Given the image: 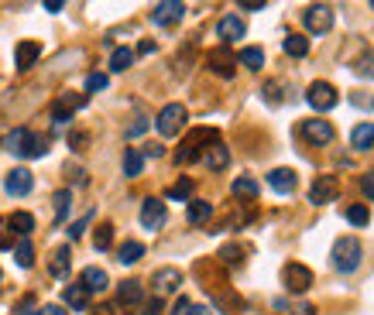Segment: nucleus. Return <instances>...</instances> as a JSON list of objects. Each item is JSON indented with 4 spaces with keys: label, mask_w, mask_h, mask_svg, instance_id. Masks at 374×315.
Listing matches in <instances>:
<instances>
[{
    "label": "nucleus",
    "mask_w": 374,
    "mask_h": 315,
    "mask_svg": "<svg viewBox=\"0 0 374 315\" xmlns=\"http://www.w3.org/2000/svg\"><path fill=\"white\" fill-rule=\"evenodd\" d=\"M55 223H66V216L73 210V192L69 188H62V192H55Z\"/></svg>",
    "instance_id": "72a5a7b5"
},
{
    "label": "nucleus",
    "mask_w": 374,
    "mask_h": 315,
    "mask_svg": "<svg viewBox=\"0 0 374 315\" xmlns=\"http://www.w3.org/2000/svg\"><path fill=\"white\" fill-rule=\"evenodd\" d=\"M100 89H107V76L104 72H89L86 76V93H100Z\"/></svg>",
    "instance_id": "ea45409f"
},
{
    "label": "nucleus",
    "mask_w": 374,
    "mask_h": 315,
    "mask_svg": "<svg viewBox=\"0 0 374 315\" xmlns=\"http://www.w3.org/2000/svg\"><path fill=\"white\" fill-rule=\"evenodd\" d=\"M268 185H271L278 195H289L295 188V172L292 168H275V172L268 175Z\"/></svg>",
    "instance_id": "aec40b11"
},
{
    "label": "nucleus",
    "mask_w": 374,
    "mask_h": 315,
    "mask_svg": "<svg viewBox=\"0 0 374 315\" xmlns=\"http://www.w3.org/2000/svg\"><path fill=\"white\" fill-rule=\"evenodd\" d=\"M282 281H285V288L292 291V295H306L309 285H313V271L306 267V264H285L282 267Z\"/></svg>",
    "instance_id": "423d86ee"
},
{
    "label": "nucleus",
    "mask_w": 374,
    "mask_h": 315,
    "mask_svg": "<svg viewBox=\"0 0 374 315\" xmlns=\"http://www.w3.org/2000/svg\"><path fill=\"white\" fill-rule=\"evenodd\" d=\"M82 103H86V96H82V93H62V96L55 100V106H52L55 127H66V124L73 120V113H76Z\"/></svg>",
    "instance_id": "6e6552de"
},
{
    "label": "nucleus",
    "mask_w": 374,
    "mask_h": 315,
    "mask_svg": "<svg viewBox=\"0 0 374 315\" xmlns=\"http://www.w3.org/2000/svg\"><path fill=\"white\" fill-rule=\"evenodd\" d=\"M213 141H220V134H216V127H199V131H192L179 144V151H175V165H192L196 158H203V144H213Z\"/></svg>",
    "instance_id": "f03ea898"
},
{
    "label": "nucleus",
    "mask_w": 374,
    "mask_h": 315,
    "mask_svg": "<svg viewBox=\"0 0 374 315\" xmlns=\"http://www.w3.org/2000/svg\"><path fill=\"white\" fill-rule=\"evenodd\" d=\"M27 127H18V131H11L7 137H4V151H11V155H25V144H27Z\"/></svg>",
    "instance_id": "a878e982"
},
{
    "label": "nucleus",
    "mask_w": 374,
    "mask_h": 315,
    "mask_svg": "<svg viewBox=\"0 0 374 315\" xmlns=\"http://www.w3.org/2000/svg\"><path fill=\"white\" fill-rule=\"evenodd\" d=\"M237 7H241V11H265V4H251V0H241Z\"/></svg>",
    "instance_id": "6e6d98bb"
},
{
    "label": "nucleus",
    "mask_w": 374,
    "mask_h": 315,
    "mask_svg": "<svg viewBox=\"0 0 374 315\" xmlns=\"http://www.w3.org/2000/svg\"><path fill=\"white\" fill-rule=\"evenodd\" d=\"M340 195V179L337 175H316L309 185V202L313 206H326V202H337Z\"/></svg>",
    "instance_id": "20e7f679"
},
{
    "label": "nucleus",
    "mask_w": 374,
    "mask_h": 315,
    "mask_svg": "<svg viewBox=\"0 0 374 315\" xmlns=\"http://www.w3.org/2000/svg\"><path fill=\"white\" fill-rule=\"evenodd\" d=\"M203 161H206V168H210V172H223V168L230 165V151H227V144H223V141H213L210 148H203Z\"/></svg>",
    "instance_id": "dca6fc26"
},
{
    "label": "nucleus",
    "mask_w": 374,
    "mask_h": 315,
    "mask_svg": "<svg viewBox=\"0 0 374 315\" xmlns=\"http://www.w3.org/2000/svg\"><path fill=\"white\" fill-rule=\"evenodd\" d=\"M131 62H134L131 49H113V55H110V69H113V72H127Z\"/></svg>",
    "instance_id": "f704fd0d"
},
{
    "label": "nucleus",
    "mask_w": 374,
    "mask_h": 315,
    "mask_svg": "<svg viewBox=\"0 0 374 315\" xmlns=\"http://www.w3.org/2000/svg\"><path fill=\"white\" fill-rule=\"evenodd\" d=\"M137 52H141V55H151V52H155V41H141V45H137Z\"/></svg>",
    "instance_id": "4d7b16f0"
},
{
    "label": "nucleus",
    "mask_w": 374,
    "mask_h": 315,
    "mask_svg": "<svg viewBox=\"0 0 374 315\" xmlns=\"http://www.w3.org/2000/svg\"><path fill=\"white\" fill-rule=\"evenodd\" d=\"M282 49H285V55H292V58H306V55H309V38L289 34V38L282 41Z\"/></svg>",
    "instance_id": "c85d7f7f"
},
{
    "label": "nucleus",
    "mask_w": 374,
    "mask_h": 315,
    "mask_svg": "<svg viewBox=\"0 0 374 315\" xmlns=\"http://www.w3.org/2000/svg\"><path fill=\"white\" fill-rule=\"evenodd\" d=\"M69 267H73V250H69V247H58L52 254V261H49L52 278H69Z\"/></svg>",
    "instance_id": "b1692460"
},
{
    "label": "nucleus",
    "mask_w": 374,
    "mask_h": 315,
    "mask_svg": "<svg viewBox=\"0 0 374 315\" xmlns=\"http://www.w3.org/2000/svg\"><path fill=\"white\" fill-rule=\"evenodd\" d=\"M165 219H168V212H165V202L161 199H144L141 202V226L144 230H161L165 226Z\"/></svg>",
    "instance_id": "f8f14e48"
},
{
    "label": "nucleus",
    "mask_w": 374,
    "mask_h": 315,
    "mask_svg": "<svg viewBox=\"0 0 374 315\" xmlns=\"http://www.w3.org/2000/svg\"><path fill=\"white\" fill-rule=\"evenodd\" d=\"M234 62H237V58H234V52H230L227 45H220V49H210V52H206V65H210L213 76L230 79L234 76Z\"/></svg>",
    "instance_id": "9b49d317"
},
{
    "label": "nucleus",
    "mask_w": 374,
    "mask_h": 315,
    "mask_svg": "<svg viewBox=\"0 0 374 315\" xmlns=\"http://www.w3.org/2000/svg\"><path fill=\"white\" fill-rule=\"evenodd\" d=\"M210 216H213V206H210V202H203V199H189L186 219L192 223V226H206Z\"/></svg>",
    "instance_id": "5701e85b"
},
{
    "label": "nucleus",
    "mask_w": 374,
    "mask_h": 315,
    "mask_svg": "<svg viewBox=\"0 0 374 315\" xmlns=\"http://www.w3.org/2000/svg\"><path fill=\"white\" fill-rule=\"evenodd\" d=\"M230 192H234L237 199H258L261 185L254 182V179H247V175H241V179H234V185H230Z\"/></svg>",
    "instance_id": "cd10ccee"
},
{
    "label": "nucleus",
    "mask_w": 374,
    "mask_h": 315,
    "mask_svg": "<svg viewBox=\"0 0 374 315\" xmlns=\"http://www.w3.org/2000/svg\"><path fill=\"white\" fill-rule=\"evenodd\" d=\"M306 100H309V106H313V110L326 113V110H333V106L340 103V93H337L330 82H313V86L306 89Z\"/></svg>",
    "instance_id": "0eeeda50"
},
{
    "label": "nucleus",
    "mask_w": 374,
    "mask_h": 315,
    "mask_svg": "<svg viewBox=\"0 0 374 315\" xmlns=\"http://www.w3.org/2000/svg\"><path fill=\"white\" fill-rule=\"evenodd\" d=\"M80 285L89 295H100V291H107V285H110V278H107V271L104 267H86L80 274Z\"/></svg>",
    "instance_id": "f3484780"
},
{
    "label": "nucleus",
    "mask_w": 374,
    "mask_h": 315,
    "mask_svg": "<svg viewBox=\"0 0 374 315\" xmlns=\"http://www.w3.org/2000/svg\"><path fill=\"white\" fill-rule=\"evenodd\" d=\"M45 155H49V137L27 134V144H25V155L21 158H45Z\"/></svg>",
    "instance_id": "7c9ffc66"
},
{
    "label": "nucleus",
    "mask_w": 374,
    "mask_h": 315,
    "mask_svg": "<svg viewBox=\"0 0 374 315\" xmlns=\"http://www.w3.org/2000/svg\"><path fill=\"white\" fill-rule=\"evenodd\" d=\"M7 230L25 240V236H31V230H35V216H31V212H25V210L11 212V216H7Z\"/></svg>",
    "instance_id": "412c9836"
},
{
    "label": "nucleus",
    "mask_w": 374,
    "mask_h": 315,
    "mask_svg": "<svg viewBox=\"0 0 374 315\" xmlns=\"http://www.w3.org/2000/svg\"><path fill=\"white\" fill-rule=\"evenodd\" d=\"M237 65L251 69V72H258V69L265 65V52H261V49H241V55H237Z\"/></svg>",
    "instance_id": "2f4dec72"
},
{
    "label": "nucleus",
    "mask_w": 374,
    "mask_h": 315,
    "mask_svg": "<svg viewBox=\"0 0 374 315\" xmlns=\"http://www.w3.org/2000/svg\"><path fill=\"white\" fill-rule=\"evenodd\" d=\"M141 315H161V302H158V298H151V302L144 305V312H141Z\"/></svg>",
    "instance_id": "8fccbe9b"
},
{
    "label": "nucleus",
    "mask_w": 374,
    "mask_h": 315,
    "mask_svg": "<svg viewBox=\"0 0 374 315\" xmlns=\"http://www.w3.org/2000/svg\"><path fill=\"white\" fill-rule=\"evenodd\" d=\"M14 261L18 267H35V243L31 240H18V247H14Z\"/></svg>",
    "instance_id": "473e14b6"
},
{
    "label": "nucleus",
    "mask_w": 374,
    "mask_h": 315,
    "mask_svg": "<svg viewBox=\"0 0 374 315\" xmlns=\"http://www.w3.org/2000/svg\"><path fill=\"white\" fill-rule=\"evenodd\" d=\"M182 315H213V309H210V305H192V302H189Z\"/></svg>",
    "instance_id": "09e8293b"
},
{
    "label": "nucleus",
    "mask_w": 374,
    "mask_h": 315,
    "mask_svg": "<svg viewBox=\"0 0 374 315\" xmlns=\"http://www.w3.org/2000/svg\"><path fill=\"white\" fill-rule=\"evenodd\" d=\"M350 144H354V151H371L374 148V124H357L354 131H350Z\"/></svg>",
    "instance_id": "4be33fe9"
},
{
    "label": "nucleus",
    "mask_w": 374,
    "mask_h": 315,
    "mask_svg": "<svg viewBox=\"0 0 374 315\" xmlns=\"http://www.w3.org/2000/svg\"><path fill=\"white\" fill-rule=\"evenodd\" d=\"M361 261H364V247H361L357 236H340V240L333 243V271L354 274V271L361 267Z\"/></svg>",
    "instance_id": "f257e3e1"
},
{
    "label": "nucleus",
    "mask_w": 374,
    "mask_h": 315,
    "mask_svg": "<svg viewBox=\"0 0 374 315\" xmlns=\"http://www.w3.org/2000/svg\"><path fill=\"white\" fill-rule=\"evenodd\" d=\"M144 257V243L141 240H127V243H120V250H117V261L120 264H137Z\"/></svg>",
    "instance_id": "bb28decb"
},
{
    "label": "nucleus",
    "mask_w": 374,
    "mask_h": 315,
    "mask_svg": "<svg viewBox=\"0 0 374 315\" xmlns=\"http://www.w3.org/2000/svg\"><path fill=\"white\" fill-rule=\"evenodd\" d=\"M62 7H66V4H62V0H45V11H49V14H58V11H62Z\"/></svg>",
    "instance_id": "864d4df0"
},
{
    "label": "nucleus",
    "mask_w": 374,
    "mask_h": 315,
    "mask_svg": "<svg viewBox=\"0 0 374 315\" xmlns=\"http://www.w3.org/2000/svg\"><path fill=\"white\" fill-rule=\"evenodd\" d=\"M141 155H144V158H161V144H148Z\"/></svg>",
    "instance_id": "603ef678"
},
{
    "label": "nucleus",
    "mask_w": 374,
    "mask_h": 315,
    "mask_svg": "<svg viewBox=\"0 0 374 315\" xmlns=\"http://www.w3.org/2000/svg\"><path fill=\"white\" fill-rule=\"evenodd\" d=\"M347 219L354 223V226H368V223H371V212H368V206L354 202V206L347 210Z\"/></svg>",
    "instance_id": "58836bf2"
},
{
    "label": "nucleus",
    "mask_w": 374,
    "mask_h": 315,
    "mask_svg": "<svg viewBox=\"0 0 374 315\" xmlns=\"http://www.w3.org/2000/svg\"><path fill=\"white\" fill-rule=\"evenodd\" d=\"M350 103L361 110H374V93H350Z\"/></svg>",
    "instance_id": "a19ab883"
},
{
    "label": "nucleus",
    "mask_w": 374,
    "mask_h": 315,
    "mask_svg": "<svg viewBox=\"0 0 374 315\" xmlns=\"http://www.w3.org/2000/svg\"><path fill=\"white\" fill-rule=\"evenodd\" d=\"M38 58H42V41H21V45L14 49V65H18L21 72H27Z\"/></svg>",
    "instance_id": "2eb2a0df"
},
{
    "label": "nucleus",
    "mask_w": 374,
    "mask_h": 315,
    "mask_svg": "<svg viewBox=\"0 0 374 315\" xmlns=\"http://www.w3.org/2000/svg\"><path fill=\"white\" fill-rule=\"evenodd\" d=\"M182 14H186V4H179V0H165V4H155V7H151V25H158V27L179 25Z\"/></svg>",
    "instance_id": "9d476101"
},
{
    "label": "nucleus",
    "mask_w": 374,
    "mask_h": 315,
    "mask_svg": "<svg viewBox=\"0 0 374 315\" xmlns=\"http://www.w3.org/2000/svg\"><path fill=\"white\" fill-rule=\"evenodd\" d=\"M69 175H73V182L76 185H86V172H82V168H73Z\"/></svg>",
    "instance_id": "5fc2aeb1"
},
{
    "label": "nucleus",
    "mask_w": 374,
    "mask_h": 315,
    "mask_svg": "<svg viewBox=\"0 0 374 315\" xmlns=\"http://www.w3.org/2000/svg\"><path fill=\"white\" fill-rule=\"evenodd\" d=\"M350 69H354L357 76L374 79V52H364L361 58H357V62H354V65H350Z\"/></svg>",
    "instance_id": "4c0bfd02"
},
{
    "label": "nucleus",
    "mask_w": 374,
    "mask_h": 315,
    "mask_svg": "<svg viewBox=\"0 0 374 315\" xmlns=\"http://www.w3.org/2000/svg\"><path fill=\"white\" fill-rule=\"evenodd\" d=\"M265 100H268L271 106L282 103V96H278V82H268V86H265Z\"/></svg>",
    "instance_id": "49530a36"
},
{
    "label": "nucleus",
    "mask_w": 374,
    "mask_h": 315,
    "mask_svg": "<svg viewBox=\"0 0 374 315\" xmlns=\"http://www.w3.org/2000/svg\"><path fill=\"white\" fill-rule=\"evenodd\" d=\"M148 131V117H137L131 127H127V137H137V134H144Z\"/></svg>",
    "instance_id": "a18cd8bd"
},
{
    "label": "nucleus",
    "mask_w": 374,
    "mask_h": 315,
    "mask_svg": "<svg viewBox=\"0 0 374 315\" xmlns=\"http://www.w3.org/2000/svg\"><path fill=\"white\" fill-rule=\"evenodd\" d=\"M89 219H93V212H86L80 223H73V226H69V240H80V236L86 233V226H89Z\"/></svg>",
    "instance_id": "79ce46f5"
},
{
    "label": "nucleus",
    "mask_w": 374,
    "mask_h": 315,
    "mask_svg": "<svg viewBox=\"0 0 374 315\" xmlns=\"http://www.w3.org/2000/svg\"><path fill=\"white\" fill-rule=\"evenodd\" d=\"M241 254H244V247H223V250H220V257L227 264H241L244 261Z\"/></svg>",
    "instance_id": "37998d69"
},
{
    "label": "nucleus",
    "mask_w": 374,
    "mask_h": 315,
    "mask_svg": "<svg viewBox=\"0 0 374 315\" xmlns=\"http://www.w3.org/2000/svg\"><path fill=\"white\" fill-rule=\"evenodd\" d=\"M38 315H66L62 305H45V309H38Z\"/></svg>",
    "instance_id": "3c124183"
},
{
    "label": "nucleus",
    "mask_w": 374,
    "mask_h": 315,
    "mask_svg": "<svg viewBox=\"0 0 374 315\" xmlns=\"http://www.w3.org/2000/svg\"><path fill=\"white\" fill-rule=\"evenodd\" d=\"M110 243H113V226H110V223H100L96 233H93V247H96V250H110Z\"/></svg>",
    "instance_id": "e433bc0d"
},
{
    "label": "nucleus",
    "mask_w": 374,
    "mask_h": 315,
    "mask_svg": "<svg viewBox=\"0 0 374 315\" xmlns=\"http://www.w3.org/2000/svg\"><path fill=\"white\" fill-rule=\"evenodd\" d=\"M141 168H144V155H141L137 148H127V151H124V175H127V179H137Z\"/></svg>",
    "instance_id": "c756f323"
},
{
    "label": "nucleus",
    "mask_w": 374,
    "mask_h": 315,
    "mask_svg": "<svg viewBox=\"0 0 374 315\" xmlns=\"http://www.w3.org/2000/svg\"><path fill=\"white\" fill-rule=\"evenodd\" d=\"M371 11H374V4H371Z\"/></svg>",
    "instance_id": "bf43d9fd"
},
{
    "label": "nucleus",
    "mask_w": 374,
    "mask_h": 315,
    "mask_svg": "<svg viewBox=\"0 0 374 315\" xmlns=\"http://www.w3.org/2000/svg\"><path fill=\"white\" fill-rule=\"evenodd\" d=\"M62 302H66L69 309H76V312H86V305H89V291L82 288V285H69V288L62 291Z\"/></svg>",
    "instance_id": "393cba45"
},
{
    "label": "nucleus",
    "mask_w": 374,
    "mask_h": 315,
    "mask_svg": "<svg viewBox=\"0 0 374 315\" xmlns=\"http://www.w3.org/2000/svg\"><path fill=\"white\" fill-rule=\"evenodd\" d=\"M186 106L182 103H168V106H161V113H158V120H155V127H158L161 137H175V134L186 127Z\"/></svg>",
    "instance_id": "7ed1b4c3"
},
{
    "label": "nucleus",
    "mask_w": 374,
    "mask_h": 315,
    "mask_svg": "<svg viewBox=\"0 0 374 315\" xmlns=\"http://www.w3.org/2000/svg\"><path fill=\"white\" fill-rule=\"evenodd\" d=\"M4 188H7V195H27L31 188H35V175L27 172V168H14V172H7V179H4Z\"/></svg>",
    "instance_id": "4468645a"
},
{
    "label": "nucleus",
    "mask_w": 374,
    "mask_h": 315,
    "mask_svg": "<svg viewBox=\"0 0 374 315\" xmlns=\"http://www.w3.org/2000/svg\"><path fill=\"white\" fill-rule=\"evenodd\" d=\"M0 281H4V274H0Z\"/></svg>",
    "instance_id": "13d9d810"
},
{
    "label": "nucleus",
    "mask_w": 374,
    "mask_h": 315,
    "mask_svg": "<svg viewBox=\"0 0 374 315\" xmlns=\"http://www.w3.org/2000/svg\"><path fill=\"white\" fill-rule=\"evenodd\" d=\"M86 144H89V134H82V131H73V134H69V148H73V151H82Z\"/></svg>",
    "instance_id": "c03bdc74"
},
{
    "label": "nucleus",
    "mask_w": 374,
    "mask_h": 315,
    "mask_svg": "<svg viewBox=\"0 0 374 315\" xmlns=\"http://www.w3.org/2000/svg\"><path fill=\"white\" fill-rule=\"evenodd\" d=\"M361 192H364L368 199H374V172H368V175L361 179Z\"/></svg>",
    "instance_id": "de8ad7c7"
},
{
    "label": "nucleus",
    "mask_w": 374,
    "mask_h": 315,
    "mask_svg": "<svg viewBox=\"0 0 374 315\" xmlns=\"http://www.w3.org/2000/svg\"><path fill=\"white\" fill-rule=\"evenodd\" d=\"M216 34L223 38V45H230V41L244 38V21H241V18H234V14H227V18H220V25H216Z\"/></svg>",
    "instance_id": "6ab92c4d"
},
{
    "label": "nucleus",
    "mask_w": 374,
    "mask_h": 315,
    "mask_svg": "<svg viewBox=\"0 0 374 315\" xmlns=\"http://www.w3.org/2000/svg\"><path fill=\"white\" fill-rule=\"evenodd\" d=\"M302 25L309 27L313 34H326L333 27V7L330 4H309L302 11Z\"/></svg>",
    "instance_id": "39448f33"
},
{
    "label": "nucleus",
    "mask_w": 374,
    "mask_h": 315,
    "mask_svg": "<svg viewBox=\"0 0 374 315\" xmlns=\"http://www.w3.org/2000/svg\"><path fill=\"white\" fill-rule=\"evenodd\" d=\"M299 134H302V141H309V144H330L333 137H337V131H333V124L330 120H302L299 124Z\"/></svg>",
    "instance_id": "1a4fd4ad"
},
{
    "label": "nucleus",
    "mask_w": 374,
    "mask_h": 315,
    "mask_svg": "<svg viewBox=\"0 0 374 315\" xmlns=\"http://www.w3.org/2000/svg\"><path fill=\"white\" fill-rule=\"evenodd\" d=\"M189 195H192V179H179L168 188V202H189Z\"/></svg>",
    "instance_id": "c9c22d12"
},
{
    "label": "nucleus",
    "mask_w": 374,
    "mask_h": 315,
    "mask_svg": "<svg viewBox=\"0 0 374 315\" xmlns=\"http://www.w3.org/2000/svg\"><path fill=\"white\" fill-rule=\"evenodd\" d=\"M117 302H120V305H141V302H144V285H141V281H134V278L120 281V288H117Z\"/></svg>",
    "instance_id": "a211bd4d"
},
{
    "label": "nucleus",
    "mask_w": 374,
    "mask_h": 315,
    "mask_svg": "<svg viewBox=\"0 0 374 315\" xmlns=\"http://www.w3.org/2000/svg\"><path fill=\"white\" fill-rule=\"evenodd\" d=\"M179 285H182V271L179 267H158L155 274H151V288H155V295H172V291H179Z\"/></svg>",
    "instance_id": "ddd939ff"
}]
</instances>
